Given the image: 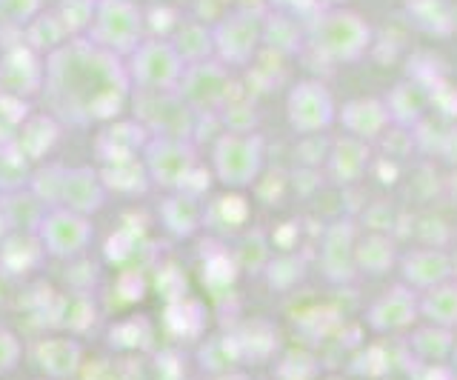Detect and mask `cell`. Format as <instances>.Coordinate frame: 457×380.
Returning a JSON list of instances; mask_svg holds the SVG:
<instances>
[{
  "label": "cell",
  "instance_id": "1",
  "mask_svg": "<svg viewBox=\"0 0 457 380\" xmlns=\"http://www.w3.org/2000/svg\"><path fill=\"white\" fill-rule=\"evenodd\" d=\"M309 44L328 63H357L371 46V26L352 9H320L312 18Z\"/></svg>",
  "mask_w": 457,
  "mask_h": 380
},
{
  "label": "cell",
  "instance_id": "2",
  "mask_svg": "<svg viewBox=\"0 0 457 380\" xmlns=\"http://www.w3.org/2000/svg\"><path fill=\"white\" fill-rule=\"evenodd\" d=\"M263 137L254 132H226L214 146V172L226 186L240 189L261 178Z\"/></svg>",
  "mask_w": 457,
  "mask_h": 380
},
{
  "label": "cell",
  "instance_id": "3",
  "mask_svg": "<svg viewBox=\"0 0 457 380\" xmlns=\"http://www.w3.org/2000/svg\"><path fill=\"white\" fill-rule=\"evenodd\" d=\"M289 126L300 137L326 135L328 126L337 120V103L320 80H300L292 87L286 101Z\"/></svg>",
  "mask_w": 457,
  "mask_h": 380
},
{
  "label": "cell",
  "instance_id": "4",
  "mask_svg": "<svg viewBox=\"0 0 457 380\" xmlns=\"http://www.w3.org/2000/svg\"><path fill=\"white\" fill-rule=\"evenodd\" d=\"M214 52L220 54L223 63L243 66L254 58L257 46L263 44V18L261 12L240 9L235 15L218 23V29L212 32Z\"/></svg>",
  "mask_w": 457,
  "mask_h": 380
},
{
  "label": "cell",
  "instance_id": "5",
  "mask_svg": "<svg viewBox=\"0 0 457 380\" xmlns=\"http://www.w3.org/2000/svg\"><path fill=\"white\" fill-rule=\"evenodd\" d=\"M357 235L361 232H357V227L346 218L328 223L323 229L318 260L328 284H352V280L361 275L357 272V258H354Z\"/></svg>",
  "mask_w": 457,
  "mask_h": 380
},
{
  "label": "cell",
  "instance_id": "6",
  "mask_svg": "<svg viewBox=\"0 0 457 380\" xmlns=\"http://www.w3.org/2000/svg\"><path fill=\"white\" fill-rule=\"evenodd\" d=\"M420 315V303H418V292L409 289L406 284H395L392 289H386L380 298L369 306L366 323L371 332L380 335H395L409 329Z\"/></svg>",
  "mask_w": 457,
  "mask_h": 380
},
{
  "label": "cell",
  "instance_id": "7",
  "mask_svg": "<svg viewBox=\"0 0 457 380\" xmlns=\"http://www.w3.org/2000/svg\"><path fill=\"white\" fill-rule=\"evenodd\" d=\"M452 275H454V260L440 246H420L400 258V284H406L418 294L446 284V280H452Z\"/></svg>",
  "mask_w": 457,
  "mask_h": 380
},
{
  "label": "cell",
  "instance_id": "8",
  "mask_svg": "<svg viewBox=\"0 0 457 380\" xmlns=\"http://www.w3.org/2000/svg\"><path fill=\"white\" fill-rule=\"evenodd\" d=\"M337 120L349 137L363 140L369 146L375 144V140H380L392 126L389 109H386L383 97H354V101L343 103L337 109Z\"/></svg>",
  "mask_w": 457,
  "mask_h": 380
},
{
  "label": "cell",
  "instance_id": "9",
  "mask_svg": "<svg viewBox=\"0 0 457 380\" xmlns=\"http://www.w3.org/2000/svg\"><path fill=\"white\" fill-rule=\"evenodd\" d=\"M180 95L197 109L220 106L228 95V75L223 63H214V61L192 63L180 75Z\"/></svg>",
  "mask_w": 457,
  "mask_h": 380
},
{
  "label": "cell",
  "instance_id": "10",
  "mask_svg": "<svg viewBox=\"0 0 457 380\" xmlns=\"http://www.w3.org/2000/svg\"><path fill=\"white\" fill-rule=\"evenodd\" d=\"M386 109H389L392 126L397 129H414L432 106V89H426L420 80H400L392 87V92L383 97Z\"/></svg>",
  "mask_w": 457,
  "mask_h": 380
},
{
  "label": "cell",
  "instance_id": "11",
  "mask_svg": "<svg viewBox=\"0 0 457 380\" xmlns=\"http://www.w3.org/2000/svg\"><path fill=\"white\" fill-rule=\"evenodd\" d=\"M369 161H371L369 144L343 135L340 140H335L332 149H328V158H326L328 180L337 183V186H354L357 180H363Z\"/></svg>",
  "mask_w": 457,
  "mask_h": 380
},
{
  "label": "cell",
  "instance_id": "12",
  "mask_svg": "<svg viewBox=\"0 0 457 380\" xmlns=\"http://www.w3.org/2000/svg\"><path fill=\"white\" fill-rule=\"evenodd\" d=\"M403 12L418 32L452 37L457 29V6L449 0H403Z\"/></svg>",
  "mask_w": 457,
  "mask_h": 380
},
{
  "label": "cell",
  "instance_id": "13",
  "mask_svg": "<svg viewBox=\"0 0 457 380\" xmlns=\"http://www.w3.org/2000/svg\"><path fill=\"white\" fill-rule=\"evenodd\" d=\"M137 75L146 87H171L183 75V61L169 44H146L140 49Z\"/></svg>",
  "mask_w": 457,
  "mask_h": 380
},
{
  "label": "cell",
  "instance_id": "14",
  "mask_svg": "<svg viewBox=\"0 0 457 380\" xmlns=\"http://www.w3.org/2000/svg\"><path fill=\"white\" fill-rule=\"evenodd\" d=\"M354 258H357V272L386 275L397 260L395 241L389 237V232H363L357 235Z\"/></svg>",
  "mask_w": 457,
  "mask_h": 380
},
{
  "label": "cell",
  "instance_id": "15",
  "mask_svg": "<svg viewBox=\"0 0 457 380\" xmlns=\"http://www.w3.org/2000/svg\"><path fill=\"white\" fill-rule=\"evenodd\" d=\"M420 303V315L432 323V326H443L452 329L457 326V284L454 280H446L435 289H426L418 294Z\"/></svg>",
  "mask_w": 457,
  "mask_h": 380
},
{
  "label": "cell",
  "instance_id": "16",
  "mask_svg": "<svg viewBox=\"0 0 457 380\" xmlns=\"http://www.w3.org/2000/svg\"><path fill=\"white\" fill-rule=\"evenodd\" d=\"M452 346H454L452 329L432 326V323H428L426 329L414 332L409 337V351L414 355V360H420V363H440V360H446Z\"/></svg>",
  "mask_w": 457,
  "mask_h": 380
},
{
  "label": "cell",
  "instance_id": "17",
  "mask_svg": "<svg viewBox=\"0 0 457 380\" xmlns=\"http://www.w3.org/2000/svg\"><path fill=\"white\" fill-rule=\"evenodd\" d=\"M154 154V172L163 183H183L192 172V152L183 144H163Z\"/></svg>",
  "mask_w": 457,
  "mask_h": 380
},
{
  "label": "cell",
  "instance_id": "18",
  "mask_svg": "<svg viewBox=\"0 0 457 380\" xmlns=\"http://www.w3.org/2000/svg\"><path fill=\"white\" fill-rule=\"evenodd\" d=\"M263 44L269 49L280 52V54L295 52L300 46L297 23L286 15V12H278V15H271V18H263Z\"/></svg>",
  "mask_w": 457,
  "mask_h": 380
},
{
  "label": "cell",
  "instance_id": "19",
  "mask_svg": "<svg viewBox=\"0 0 457 380\" xmlns=\"http://www.w3.org/2000/svg\"><path fill=\"white\" fill-rule=\"evenodd\" d=\"M246 215H249V206L243 198H237V194H223V198H218L206 209V220L218 223L223 232H235L237 227H243Z\"/></svg>",
  "mask_w": 457,
  "mask_h": 380
},
{
  "label": "cell",
  "instance_id": "20",
  "mask_svg": "<svg viewBox=\"0 0 457 380\" xmlns=\"http://www.w3.org/2000/svg\"><path fill=\"white\" fill-rule=\"evenodd\" d=\"M114 15H118V18H112V12H109L106 4L100 6V32H104V35H118V40L132 44V35H135V26H137L135 9L129 6L126 0H114Z\"/></svg>",
  "mask_w": 457,
  "mask_h": 380
},
{
  "label": "cell",
  "instance_id": "21",
  "mask_svg": "<svg viewBox=\"0 0 457 380\" xmlns=\"http://www.w3.org/2000/svg\"><path fill=\"white\" fill-rule=\"evenodd\" d=\"M178 46L175 52L180 54V61H189V63H200L209 58V52L214 49V37L209 29H204V26H183L180 35H178Z\"/></svg>",
  "mask_w": 457,
  "mask_h": 380
},
{
  "label": "cell",
  "instance_id": "22",
  "mask_svg": "<svg viewBox=\"0 0 457 380\" xmlns=\"http://www.w3.org/2000/svg\"><path fill=\"white\" fill-rule=\"evenodd\" d=\"M83 235L86 227L78 218H69V215H57L49 220V246L54 252H75L83 246Z\"/></svg>",
  "mask_w": 457,
  "mask_h": 380
},
{
  "label": "cell",
  "instance_id": "23",
  "mask_svg": "<svg viewBox=\"0 0 457 380\" xmlns=\"http://www.w3.org/2000/svg\"><path fill=\"white\" fill-rule=\"evenodd\" d=\"M303 272H306V266L297 255H280L278 260L269 263V280L278 292L292 289L297 280L303 277Z\"/></svg>",
  "mask_w": 457,
  "mask_h": 380
},
{
  "label": "cell",
  "instance_id": "24",
  "mask_svg": "<svg viewBox=\"0 0 457 380\" xmlns=\"http://www.w3.org/2000/svg\"><path fill=\"white\" fill-rule=\"evenodd\" d=\"M278 375L283 380H314L318 375V360L306 351H292V355H286L283 363L278 366Z\"/></svg>",
  "mask_w": 457,
  "mask_h": 380
},
{
  "label": "cell",
  "instance_id": "25",
  "mask_svg": "<svg viewBox=\"0 0 457 380\" xmlns=\"http://www.w3.org/2000/svg\"><path fill=\"white\" fill-rule=\"evenodd\" d=\"M443 158H446L449 163H457V126H452L446 140H443Z\"/></svg>",
  "mask_w": 457,
  "mask_h": 380
},
{
  "label": "cell",
  "instance_id": "26",
  "mask_svg": "<svg viewBox=\"0 0 457 380\" xmlns=\"http://www.w3.org/2000/svg\"><path fill=\"white\" fill-rule=\"evenodd\" d=\"M318 4H326L328 9H332V6H343L346 0H318Z\"/></svg>",
  "mask_w": 457,
  "mask_h": 380
},
{
  "label": "cell",
  "instance_id": "27",
  "mask_svg": "<svg viewBox=\"0 0 457 380\" xmlns=\"http://www.w3.org/2000/svg\"><path fill=\"white\" fill-rule=\"evenodd\" d=\"M449 4H454V6H457V0H449Z\"/></svg>",
  "mask_w": 457,
  "mask_h": 380
}]
</instances>
